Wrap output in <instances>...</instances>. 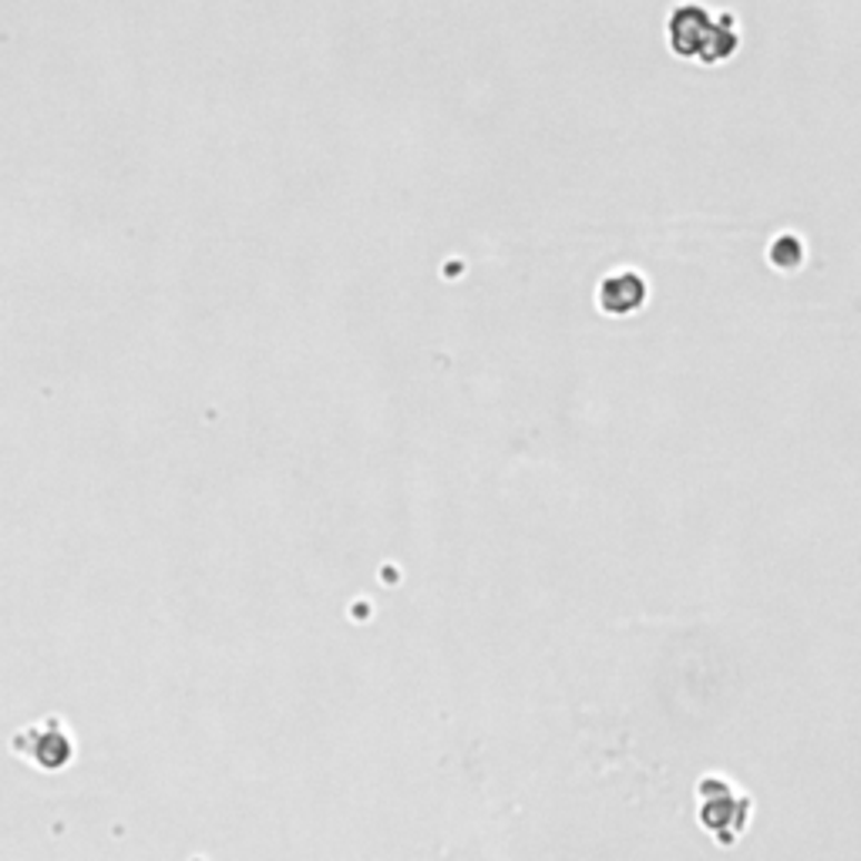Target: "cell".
<instances>
[{"label": "cell", "instance_id": "5b68a950", "mask_svg": "<svg viewBox=\"0 0 861 861\" xmlns=\"http://www.w3.org/2000/svg\"><path fill=\"white\" fill-rule=\"evenodd\" d=\"M804 260H808V250H804V239L798 233H781L767 246V263L777 273H798L804 266Z\"/></svg>", "mask_w": 861, "mask_h": 861}, {"label": "cell", "instance_id": "6da1fadb", "mask_svg": "<svg viewBox=\"0 0 861 861\" xmlns=\"http://www.w3.org/2000/svg\"><path fill=\"white\" fill-rule=\"evenodd\" d=\"M754 818V798L724 774H704L697 781V821L721 844L734 848Z\"/></svg>", "mask_w": 861, "mask_h": 861}, {"label": "cell", "instance_id": "277c9868", "mask_svg": "<svg viewBox=\"0 0 861 861\" xmlns=\"http://www.w3.org/2000/svg\"><path fill=\"white\" fill-rule=\"evenodd\" d=\"M649 303V280L636 270V266H619L609 270L599 286H596V306L606 316H633Z\"/></svg>", "mask_w": 861, "mask_h": 861}, {"label": "cell", "instance_id": "3957f363", "mask_svg": "<svg viewBox=\"0 0 861 861\" xmlns=\"http://www.w3.org/2000/svg\"><path fill=\"white\" fill-rule=\"evenodd\" d=\"M11 754L18 761L35 764L38 771H65L75 761V741L65 721L48 717L41 724H28L11 737Z\"/></svg>", "mask_w": 861, "mask_h": 861}, {"label": "cell", "instance_id": "7a4b0ae2", "mask_svg": "<svg viewBox=\"0 0 861 861\" xmlns=\"http://www.w3.org/2000/svg\"><path fill=\"white\" fill-rule=\"evenodd\" d=\"M669 48L679 58H701L714 65L727 61L737 51V31L731 28V18L724 21V28H717L704 8L686 4L669 18Z\"/></svg>", "mask_w": 861, "mask_h": 861}]
</instances>
